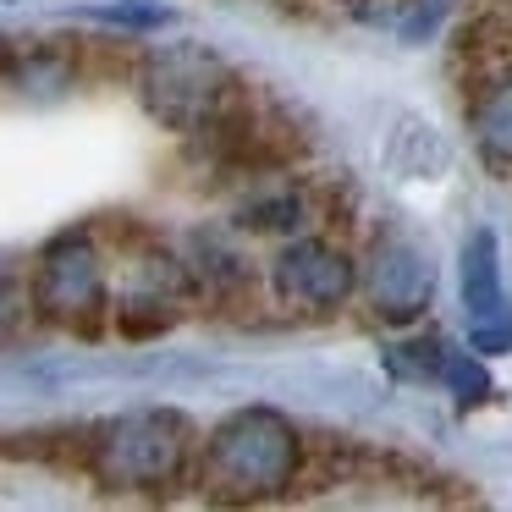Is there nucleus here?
I'll use <instances>...</instances> for the list:
<instances>
[{"mask_svg":"<svg viewBox=\"0 0 512 512\" xmlns=\"http://www.w3.org/2000/svg\"><path fill=\"white\" fill-rule=\"evenodd\" d=\"M298 474V430L270 408H243L215 424L204 441V496L210 501H270Z\"/></svg>","mask_w":512,"mask_h":512,"instance_id":"1","label":"nucleus"},{"mask_svg":"<svg viewBox=\"0 0 512 512\" xmlns=\"http://www.w3.org/2000/svg\"><path fill=\"white\" fill-rule=\"evenodd\" d=\"M193 457V424L171 408H138L100 424L89 441V463L111 490H160L182 479Z\"/></svg>","mask_w":512,"mask_h":512,"instance_id":"2","label":"nucleus"},{"mask_svg":"<svg viewBox=\"0 0 512 512\" xmlns=\"http://www.w3.org/2000/svg\"><path fill=\"white\" fill-rule=\"evenodd\" d=\"M144 105L177 133H210L237 105V83L210 50L177 45L149 56L144 67Z\"/></svg>","mask_w":512,"mask_h":512,"instance_id":"3","label":"nucleus"},{"mask_svg":"<svg viewBox=\"0 0 512 512\" xmlns=\"http://www.w3.org/2000/svg\"><path fill=\"white\" fill-rule=\"evenodd\" d=\"M28 298L45 320L67 325V331H94L105 314V259L89 232H67L39 254Z\"/></svg>","mask_w":512,"mask_h":512,"instance_id":"4","label":"nucleus"},{"mask_svg":"<svg viewBox=\"0 0 512 512\" xmlns=\"http://www.w3.org/2000/svg\"><path fill=\"white\" fill-rule=\"evenodd\" d=\"M364 292H369V303H375L380 320H391V325L419 320V314L430 309V298H435L430 248H424L413 232H402V226L380 232L375 248H369V265H364Z\"/></svg>","mask_w":512,"mask_h":512,"instance_id":"5","label":"nucleus"},{"mask_svg":"<svg viewBox=\"0 0 512 512\" xmlns=\"http://www.w3.org/2000/svg\"><path fill=\"white\" fill-rule=\"evenodd\" d=\"M270 281H276L281 303H292V309L331 314V309H342V303L353 298L358 265L336 243H325V237H298V243H287L276 254Z\"/></svg>","mask_w":512,"mask_h":512,"instance_id":"6","label":"nucleus"},{"mask_svg":"<svg viewBox=\"0 0 512 512\" xmlns=\"http://www.w3.org/2000/svg\"><path fill=\"white\" fill-rule=\"evenodd\" d=\"M463 309H468V347L485 358L512 353V298L501 287L496 237L474 232L463 243Z\"/></svg>","mask_w":512,"mask_h":512,"instance_id":"7","label":"nucleus"},{"mask_svg":"<svg viewBox=\"0 0 512 512\" xmlns=\"http://www.w3.org/2000/svg\"><path fill=\"white\" fill-rule=\"evenodd\" d=\"M182 314V270L171 259H149V265L133 270L122 303H116V320H122L127 336H155L166 325H177Z\"/></svg>","mask_w":512,"mask_h":512,"instance_id":"8","label":"nucleus"},{"mask_svg":"<svg viewBox=\"0 0 512 512\" xmlns=\"http://www.w3.org/2000/svg\"><path fill=\"white\" fill-rule=\"evenodd\" d=\"M468 122H474V144L485 149L490 160H507L512 166V78L485 83L474 111H468Z\"/></svg>","mask_w":512,"mask_h":512,"instance_id":"9","label":"nucleus"},{"mask_svg":"<svg viewBox=\"0 0 512 512\" xmlns=\"http://www.w3.org/2000/svg\"><path fill=\"white\" fill-rule=\"evenodd\" d=\"M435 375H441L463 402H479L490 391V380L479 375V364H468V353H441V369H435Z\"/></svg>","mask_w":512,"mask_h":512,"instance_id":"10","label":"nucleus"},{"mask_svg":"<svg viewBox=\"0 0 512 512\" xmlns=\"http://www.w3.org/2000/svg\"><path fill=\"white\" fill-rule=\"evenodd\" d=\"M23 309H28L23 287H17L12 276H0V336H6V331H12L17 320H23Z\"/></svg>","mask_w":512,"mask_h":512,"instance_id":"11","label":"nucleus"}]
</instances>
